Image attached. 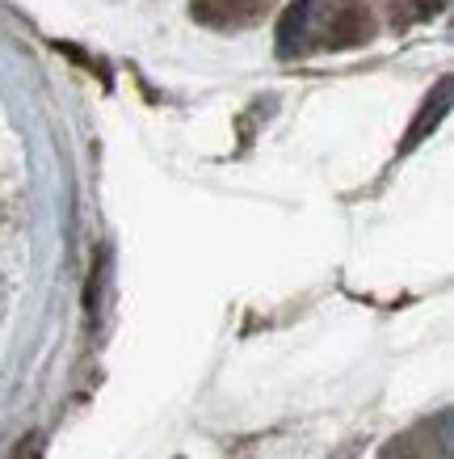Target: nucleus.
Here are the masks:
<instances>
[{
	"mask_svg": "<svg viewBox=\"0 0 454 459\" xmlns=\"http://www.w3.org/2000/svg\"><path fill=\"white\" fill-rule=\"evenodd\" d=\"M383 459H450V413L421 421L383 446Z\"/></svg>",
	"mask_w": 454,
	"mask_h": 459,
	"instance_id": "2",
	"label": "nucleus"
},
{
	"mask_svg": "<svg viewBox=\"0 0 454 459\" xmlns=\"http://www.w3.org/2000/svg\"><path fill=\"white\" fill-rule=\"evenodd\" d=\"M274 0H190L193 17L210 30H244L270 13Z\"/></svg>",
	"mask_w": 454,
	"mask_h": 459,
	"instance_id": "3",
	"label": "nucleus"
},
{
	"mask_svg": "<svg viewBox=\"0 0 454 459\" xmlns=\"http://www.w3.org/2000/svg\"><path fill=\"white\" fill-rule=\"evenodd\" d=\"M446 9V0H391V22L399 30L416 26V22H429V17H438Z\"/></svg>",
	"mask_w": 454,
	"mask_h": 459,
	"instance_id": "4",
	"label": "nucleus"
},
{
	"mask_svg": "<svg viewBox=\"0 0 454 459\" xmlns=\"http://www.w3.org/2000/svg\"><path fill=\"white\" fill-rule=\"evenodd\" d=\"M274 39L282 59L349 51L374 39V9L371 0H295L278 17Z\"/></svg>",
	"mask_w": 454,
	"mask_h": 459,
	"instance_id": "1",
	"label": "nucleus"
},
{
	"mask_svg": "<svg viewBox=\"0 0 454 459\" xmlns=\"http://www.w3.org/2000/svg\"><path fill=\"white\" fill-rule=\"evenodd\" d=\"M446 101H450V81H441V84H438V101L429 98L425 114H421V123H416L413 131H408V140H404V148H413V143L421 140V135H425L429 126H438V123H441V114H446Z\"/></svg>",
	"mask_w": 454,
	"mask_h": 459,
	"instance_id": "5",
	"label": "nucleus"
}]
</instances>
